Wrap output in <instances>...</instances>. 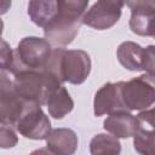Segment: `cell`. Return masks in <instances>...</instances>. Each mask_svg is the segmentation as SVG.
Wrapping results in <instances>:
<instances>
[{
  "label": "cell",
  "mask_w": 155,
  "mask_h": 155,
  "mask_svg": "<svg viewBox=\"0 0 155 155\" xmlns=\"http://www.w3.org/2000/svg\"><path fill=\"white\" fill-rule=\"evenodd\" d=\"M8 73L1 70V82H0V119L1 122L8 124L16 128V124L24 111L35 102H30L21 97L15 87L12 79L8 78ZM41 105V104H40Z\"/></svg>",
  "instance_id": "3957f363"
},
{
  "label": "cell",
  "mask_w": 155,
  "mask_h": 155,
  "mask_svg": "<svg viewBox=\"0 0 155 155\" xmlns=\"http://www.w3.org/2000/svg\"><path fill=\"white\" fill-rule=\"evenodd\" d=\"M87 5L88 0H57V16L71 19H82Z\"/></svg>",
  "instance_id": "e0dca14e"
},
{
  "label": "cell",
  "mask_w": 155,
  "mask_h": 155,
  "mask_svg": "<svg viewBox=\"0 0 155 155\" xmlns=\"http://www.w3.org/2000/svg\"><path fill=\"white\" fill-rule=\"evenodd\" d=\"M51 46L47 39L38 36L23 38L17 48L13 50L12 64L7 73L15 75L23 70L44 69L53 50Z\"/></svg>",
  "instance_id": "7a4b0ae2"
},
{
  "label": "cell",
  "mask_w": 155,
  "mask_h": 155,
  "mask_svg": "<svg viewBox=\"0 0 155 155\" xmlns=\"http://www.w3.org/2000/svg\"><path fill=\"white\" fill-rule=\"evenodd\" d=\"M58 12L57 0H29L28 15L34 24L45 28Z\"/></svg>",
  "instance_id": "4fadbf2b"
},
{
  "label": "cell",
  "mask_w": 155,
  "mask_h": 155,
  "mask_svg": "<svg viewBox=\"0 0 155 155\" xmlns=\"http://www.w3.org/2000/svg\"><path fill=\"white\" fill-rule=\"evenodd\" d=\"M133 147L139 154L155 155V134L138 130L133 136Z\"/></svg>",
  "instance_id": "ac0fdd59"
},
{
  "label": "cell",
  "mask_w": 155,
  "mask_h": 155,
  "mask_svg": "<svg viewBox=\"0 0 155 155\" xmlns=\"http://www.w3.org/2000/svg\"><path fill=\"white\" fill-rule=\"evenodd\" d=\"M16 130L28 139H46L51 132V122L48 116L42 111L39 103H33L24 111L16 124Z\"/></svg>",
  "instance_id": "5b68a950"
},
{
  "label": "cell",
  "mask_w": 155,
  "mask_h": 155,
  "mask_svg": "<svg viewBox=\"0 0 155 155\" xmlns=\"http://www.w3.org/2000/svg\"><path fill=\"white\" fill-rule=\"evenodd\" d=\"M153 38H154V39H155V35H154V36H153Z\"/></svg>",
  "instance_id": "d4e9b609"
},
{
  "label": "cell",
  "mask_w": 155,
  "mask_h": 155,
  "mask_svg": "<svg viewBox=\"0 0 155 155\" xmlns=\"http://www.w3.org/2000/svg\"><path fill=\"white\" fill-rule=\"evenodd\" d=\"M81 24H84L82 19H71L56 16L44 28L45 39H47L50 44L56 47H64L71 44L76 38Z\"/></svg>",
  "instance_id": "ba28073f"
},
{
  "label": "cell",
  "mask_w": 155,
  "mask_h": 155,
  "mask_svg": "<svg viewBox=\"0 0 155 155\" xmlns=\"http://www.w3.org/2000/svg\"><path fill=\"white\" fill-rule=\"evenodd\" d=\"M99 2L107 5V6H110V7H114V8H122L126 4V0H98Z\"/></svg>",
  "instance_id": "cb8c5ba5"
},
{
  "label": "cell",
  "mask_w": 155,
  "mask_h": 155,
  "mask_svg": "<svg viewBox=\"0 0 155 155\" xmlns=\"http://www.w3.org/2000/svg\"><path fill=\"white\" fill-rule=\"evenodd\" d=\"M48 114L53 119H63L74 109V101L65 87L59 86L48 98L47 104Z\"/></svg>",
  "instance_id": "5bb4252c"
},
{
  "label": "cell",
  "mask_w": 155,
  "mask_h": 155,
  "mask_svg": "<svg viewBox=\"0 0 155 155\" xmlns=\"http://www.w3.org/2000/svg\"><path fill=\"white\" fill-rule=\"evenodd\" d=\"M120 17V8H114L97 1L91 6V8L85 12L82 17V23L97 30H105L115 25Z\"/></svg>",
  "instance_id": "9c48e42d"
},
{
  "label": "cell",
  "mask_w": 155,
  "mask_h": 155,
  "mask_svg": "<svg viewBox=\"0 0 155 155\" xmlns=\"http://www.w3.org/2000/svg\"><path fill=\"white\" fill-rule=\"evenodd\" d=\"M143 52L144 47H142L139 44L133 41H124L116 50V57L124 68L131 71H142Z\"/></svg>",
  "instance_id": "7c38bea8"
},
{
  "label": "cell",
  "mask_w": 155,
  "mask_h": 155,
  "mask_svg": "<svg viewBox=\"0 0 155 155\" xmlns=\"http://www.w3.org/2000/svg\"><path fill=\"white\" fill-rule=\"evenodd\" d=\"M12 81L21 97L41 105H46L51 94L62 86V82L45 69L19 71L13 75Z\"/></svg>",
  "instance_id": "6da1fadb"
},
{
  "label": "cell",
  "mask_w": 155,
  "mask_h": 155,
  "mask_svg": "<svg viewBox=\"0 0 155 155\" xmlns=\"http://www.w3.org/2000/svg\"><path fill=\"white\" fill-rule=\"evenodd\" d=\"M143 70L155 76V45H149L143 52Z\"/></svg>",
  "instance_id": "44dd1931"
},
{
  "label": "cell",
  "mask_w": 155,
  "mask_h": 155,
  "mask_svg": "<svg viewBox=\"0 0 155 155\" xmlns=\"http://www.w3.org/2000/svg\"><path fill=\"white\" fill-rule=\"evenodd\" d=\"M13 59V50L7 45L5 40H1V58H0V64H1V70L8 71Z\"/></svg>",
  "instance_id": "7402d4cb"
},
{
  "label": "cell",
  "mask_w": 155,
  "mask_h": 155,
  "mask_svg": "<svg viewBox=\"0 0 155 155\" xmlns=\"http://www.w3.org/2000/svg\"><path fill=\"white\" fill-rule=\"evenodd\" d=\"M130 29L139 36L155 35V10L131 11Z\"/></svg>",
  "instance_id": "9a60e30c"
},
{
  "label": "cell",
  "mask_w": 155,
  "mask_h": 155,
  "mask_svg": "<svg viewBox=\"0 0 155 155\" xmlns=\"http://www.w3.org/2000/svg\"><path fill=\"white\" fill-rule=\"evenodd\" d=\"M122 85L124 81L107 82L94 94L93 113L96 116L104 114H113L117 111H130L122 98Z\"/></svg>",
  "instance_id": "52a82bcc"
},
{
  "label": "cell",
  "mask_w": 155,
  "mask_h": 155,
  "mask_svg": "<svg viewBox=\"0 0 155 155\" xmlns=\"http://www.w3.org/2000/svg\"><path fill=\"white\" fill-rule=\"evenodd\" d=\"M126 4L131 11L155 10V0H126Z\"/></svg>",
  "instance_id": "603a6c76"
},
{
  "label": "cell",
  "mask_w": 155,
  "mask_h": 155,
  "mask_svg": "<svg viewBox=\"0 0 155 155\" xmlns=\"http://www.w3.org/2000/svg\"><path fill=\"white\" fill-rule=\"evenodd\" d=\"M121 151V144L117 137L107 133L96 134L90 143V153L92 155H105V154H119Z\"/></svg>",
  "instance_id": "2e32d148"
},
{
  "label": "cell",
  "mask_w": 155,
  "mask_h": 155,
  "mask_svg": "<svg viewBox=\"0 0 155 155\" xmlns=\"http://www.w3.org/2000/svg\"><path fill=\"white\" fill-rule=\"evenodd\" d=\"M18 138L15 132V127L1 122V128H0V147L6 149V148H12L17 144Z\"/></svg>",
  "instance_id": "ffe728a7"
},
{
  "label": "cell",
  "mask_w": 155,
  "mask_h": 155,
  "mask_svg": "<svg viewBox=\"0 0 155 155\" xmlns=\"http://www.w3.org/2000/svg\"><path fill=\"white\" fill-rule=\"evenodd\" d=\"M46 147L50 154L70 155L78 149V136L70 128H54L51 130L46 137Z\"/></svg>",
  "instance_id": "8fae6325"
},
{
  "label": "cell",
  "mask_w": 155,
  "mask_h": 155,
  "mask_svg": "<svg viewBox=\"0 0 155 155\" xmlns=\"http://www.w3.org/2000/svg\"><path fill=\"white\" fill-rule=\"evenodd\" d=\"M122 98L130 111L148 109L155 103V76L147 73L124 82Z\"/></svg>",
  "instance_id": "277c9868"
},
{
  "label": "cell",
  "mask_w": 155,
  "mask_h": 155,
  "mask_svg": "<svg viewBox=\"0 0 155 155\" xmlns=\"http://www.w3.org/2000/svg\"><path fill=\"white\" fill-rule=\"evenodd\" d=\"M61 71L64 82L82 84L91 71V58L84 50H64L61 61Z\"/></svg>",
  "instance_id": "8992f818"
},
{
  "label": "cell",
  "mask_w": 155,
  "mask_h": 155,
  "mask_svg": "<svg viewBox=\"0 0 155 155\" xmlns=\"http://www.w3.org/2000/svg\"><path fill=\"white\" fill-rule=\"evenodd\" d=\"M103 127L107 132L117 138H130L138 131L139 124L137 116L130 111H117L108 115L103 121Z\"/></svg>",
  "instance_id": "30bf717a"
},
{
  "label": "cell",
  "mask_w": 155,
  "mask_h": 155,
  "mask_svg": "<svg viewBox=\"0 0 155 155\" xmlns=\"http://www.w3.org/2000/svg\"><path fill=\"white\" fill-rule=\"evenodd\" d=\"M137 119L139 124V131L155 134V107H153L151 109L142 110L137 115Z\"/></svg>",
  "instance_id": "d6986e66"
}]
</instances>
